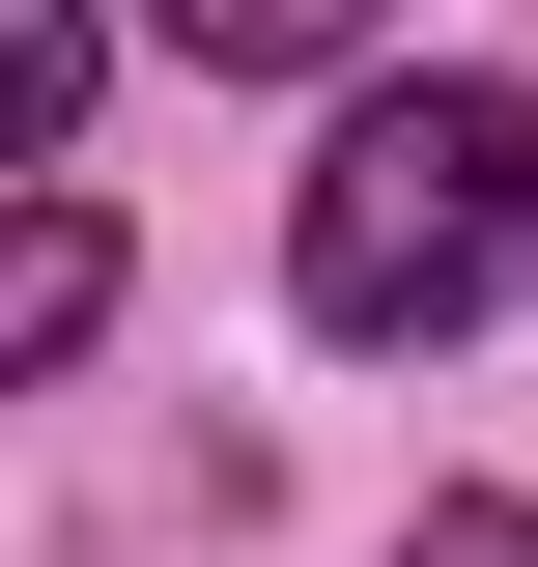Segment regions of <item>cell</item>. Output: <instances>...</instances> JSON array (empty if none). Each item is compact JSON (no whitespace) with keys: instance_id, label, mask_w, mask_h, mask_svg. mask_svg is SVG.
Segmentation results:
<instances>
[{"instance_id":"cell-1","label":"cell","mask_w":538,"mask_h":567,"mask_svg":"<svg viewBox=\"0 0 538 567\" xmlns=\"http://www.w3.org/2000/svg\"><path fill=\"white\" fill-rule=\"evenodd\" d=\"M510 284H538V85H369L283 199V312L397 369V341H482Z\"/></svg>"},{"instance_id":"cell-2","label":"cell","mask_w":538,"mask_h":567,"mask_svg":"<svg viewBox=\"0 0 538 567\" xmlns=\"http://www.w3.org/2000/svg\"><path fill=\"white\" fill-rule=\"evenodd\" d=\"M85 341H114V227L0 171V398H29V369H85Z\"/></svg>"},{"instance_id":"cell-3","label":"cell","mask_w":538,"mask_h":567,"mask_svg":"<svg viewBox=\"0 0 538 567\" xmlns=\"http://www.w3.org/2000/svg\"><path fill=\"white\" fill-rule=\"evenodd\" d=\"M142 29H170L199 85H312V58H369L397 0H142Z\"/></svg>"},{"instance_id":"cell-4","label":"cell","mask_w":538,"mask_h":567,"mask_svg":"<svg viewBox=\"0 0 538 567\" xmlns=\"http://www.w3.org/2000/svg\"><path fill=\"white\" fill-rule=\"evenodd\" d=\"M85 58H114V0H0V171L85 142Z\"/></svg>"},{"instance_id":"cell-5","label":"cell","mask_w":538,"mask_h":567,"mask_svg":"<svg viewBox=\"0 0 538 567\" xmlns=\"http://www.w3.org/2000/svg\"><path fill=\"white\" fill-rule=\"evenodd\" d=\"M397 567H538V511H510V483H454V511H425Z\"/></svg>"}]
</instances>
